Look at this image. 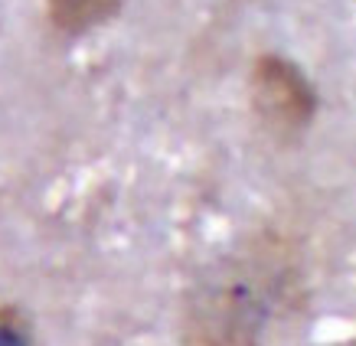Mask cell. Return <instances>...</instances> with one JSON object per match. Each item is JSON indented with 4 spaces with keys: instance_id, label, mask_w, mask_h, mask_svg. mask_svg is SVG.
Here are the masks:
<instances>
[{
    "instance_id": "6da1fadb",
    "label": "cell",
    "mask_w": 356,
    "mask_h": 346,
    "mask_svg": "<svg viewBox=\"0 0 356 346\" xmlns=\"http://www.w3.org/2000/svg\"><path fill=\"white\" fill-rule=\"evenodd\" d=\"M291 252L278 238H252L209 271L190 301L184 346H261L294 297Z\"/></svg>"
},
{
    "instance_id": "7a4b0ae2",
    "label": "cell",
    "mask_w": 356,
    "mask_h": 346,
    "mask_svg": "<svg viewBox=\"0 0 356 346\" xmlns=\"http://www.w3.org/2000/svg\"><path fill=\"white\" fill-rule=\"evenodd\" d=\"M248 98L259 124L278 141L301 138L317 111V95L307 76L281 56H261L252 65Z\"/></svg>"
},
{
    "instance_id": "3957f363",
    "label": "cell",
    "mask_w": 356,
    "mask_h": 346,
    "mask_svg": "<svg viewBox=\"0 0 356 346\" xmlns=\"http://www.w3.org/2000/svg\"><path fill=\"white\" fill-rule=\"evenodd\" d=\"M121 0H49V20L65 33L92 30L118 13Z\"/></svg>"
},
{
    "instance_id": "277c9868",
    "label": "cell",
    "mask_w": 356,
    "mask_h": 346,
    "mask_svg": "<svg viewBox=\"0 0 356 346\" xmlns=\"http://www.w3.org/2000/svg\"><path fill=\"white\" fill-rule=\"evenodd\" d=\"M0 346H43L30 317L13 304H0Z\"/></svg>"
}]
</instances>
